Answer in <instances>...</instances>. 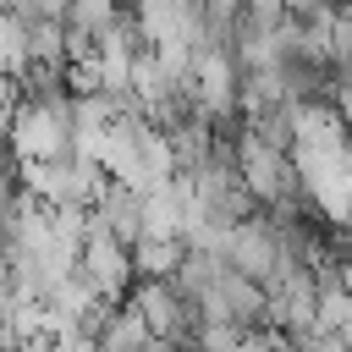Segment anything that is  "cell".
<instances>
[{
    "mask_svg": "<svg viewBox=\"0 0 352 352\" xmlns=\"http://www.w3.org/2000/svg\"><path fill=\"white\" fill-rule=\"evenodd\" d=\"M6 143L16 165H50L72 154V94L66 99H11Z\"/></svg>",
    "mask_w": 352,
    "mask_h": 352,
    "instance_id": "cell-1",
    "label": "cell"
},
{
    "mask_svg": "<svg viewBox=\"0 0 352 352\" xmlns=\"http://www.w3.org/2000/svg\"><path fill=\"white\" fill-rule=\"evenodd\" d=\"M77 275L116 308V302H126L132 297V248H121L94 214H88V236H82V253H77Z\"/></svg>",
    "mask_w": 352,
    "mask_h": 352,
    "instance_id": "cell-2",
    "label": "cell"
},
{
    "mask_svg": "<svg viewBox=\"0 0 352 352\" xmlns=\"http://www.w3.org/2000/svg\"><path fill=\"white\" fill-rule=\"evenodd\" d=\"M126 302L143 314V324H148L154 341L192 346V336H198V308H192L170 280H132V297H126Z\"/></svg>",
    "mask_w": 352,
    "mask_h": 352,
    "instance_id": "cell-3",
    "label": "cell"
},
{
    "mask_svg": "<svg viewBox=\"0 0 352 352\" xmlns=\"http://www.w3.org/2000/svg\"><path fill=\"white\" fill-rule=\"evenodd\" d=\"M226 270H236L253 286H270L275 280V270H280V236H275V226H270L264 209L253 220L231 226V236H226Z\"/></svg>",
    "mask_w": 352,
    "mask_h": 352,
    "instance_id": "cell-4",
    "label": "cell"
},
{
    "mask_svg": "<svg viewBox=\"0 0 352 352\" xmlns=\"http://www.w3.org/2000/svg\"><path fill=\"white\" fill-rule=\"evenodd\" d=\"M88 214H94V220H99L121 248H132V242L143 236V198H138V192H126L121 182H104V192H99V204H94Z\"/></svg>",
    "mask_w": 352,
    "mask_h": 352,
    "instance_id": "cell-5",
    "label": "cell"
},
{
    "mask_svg": "<svg viewBox=\"0 0 352 352\" xmlns=\"http://www.w3.org/2000/svg\"><path fill=\"white\" fill-rule=\"evenodd\" d=\"M154 336H148V324H143V314L132 308V302H116L110 314H104V324L94 330V346L99 352H143Z\"/></svg>",
    "mask_w": 352,
    "mask_h": 352,
    "instance_id": "cell-6",
    "label": "cell"
},
{
    "mask_svg": "<svg viewBox=\"0 0 352 352\" xmlns=\"http://www.w3.org/2000/svg\"><path fill=\"white\" fill-rule=\"evenodd\" d=\"M182 242H165V236H138L132 242V275L138 280H170L176 264H182Z\"/></svg>",
    "mask_w": 352,
    "mask_h": 352,
    "instance_id": "cell-7",
    "label": "cell"
},
{
    "mask_svg": "<svg viewBox=\"0 0 352 352\" xmlns=\"http://www.w3.org/2000/svg\"><path fill=\"white\" fill-rule=\"evenodd\" d=\"M126 6H116V0H66V33H82V38H104L110 28H116V16H121Z\"/></svg>",
    "mask_w": 352,
    "mask_h": 352,
    "instance_id": "cell-8",
    "label": "cell"
},
{
    "mask_svg": "<svg viewBox=\"0 0 352 352\" xmlns=\"http://www.w3.org/2000/svg\"><path fill=\"white\" fill-rule=\"evenodd\" d=\"M352 324V292L346 286H319V297H314V330H346Z\"/></svg>",
    "mask_w": 352,
    "mask_h": 352,
    "instance_id": "cell-9",
    "label": "cell"
},
{
    "mask_svg": "<svg viewBox=\"0 0 352 352\" xmlns=\"http://www.w3.org/2000/svg\"><path fill=\"white\" fill-rule=\"evenodd\" d=\"M22 66H28V33H22V22L11 11H0V72L16 82Z\"/></svg>",
    "mask_w": 352,
    "mask_h": 352,
    "instance_id": "cell-10",
    "label": "cell"
},
{
    "mask_svg": "<svg viewBox=\"0 0 352 352\" xmlns=\"http://www.w3.org/2000/svg\"><path fill=\"white\" fill-rule=\"evenodd\" d=\"M242 336L248 330H236V324H198L192 352H242Z\"/></svg>",
    "mask_w": 352,
    "mask_h": 352,
    "instance_id": "cell-11",
    "label": "cell"
},
{
    "mask_svg": "<svg viewBox=\"0 0 352 352\" xmlns=\"http://www.w3.org/2000/svg\"><path fill=\"white\" fill-rule=\"evenodd\" d=\"M242 352H297L280 330H253V336H242Z\"/></svg>",
    "mask_w": 352,
    "mask_h": 352,
    "instance_id": "cell-12",
    "label": "cell"
},
{
    "mask_svg": "<svg viewBox=\"0 0 352 352\" xmlns=\"http://www.w3.org/2000/svg\"><path fill=\"white\" fill-rule=\"evenodd\" d=\"M324 11H341V6L336 0H286V16H297V22L302 16H324Z\"/></svg>",
    "mask_w": 352,
    "mask_h": 352,
    "instance_id": "cell-13",
    "label": "cell"
},
{
    "mask_svg": "<svg viewBox=\"0 0 352 352\" xmlns=\"http://www.w3.org/2000/svg\"><path fill=\"white\" fill-rule=\"evenodd\" d=\"M341 341H346V352H352V324H346V330H341Z\"/></svg>",
    "mask_w": 352,
    "mask_h": 352,
    "instance_id": "cell-14",
    "label": "cell"
},
{
    "mask_svg": "<svg viewBox=\"0 0 352 352\" xmlns=\"http://www.w3.org/2000/svg\"><path fill=\"white\" fill-rule=\"evenodd\" d=\"M336 6H341V11H352V0H336Z\"/></svg>",
    "mask_w": 352,
    "mask_h": 352,
    "instance_id": "cell-15",
    "label": "cell"
}]
</instances>
